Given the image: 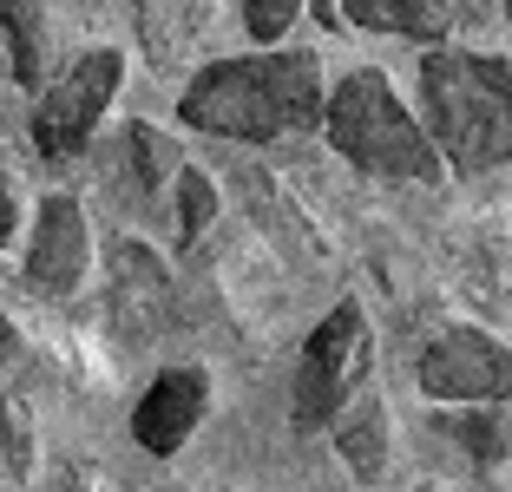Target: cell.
Wrapping results in <instances>:
<instances>
[{"label": "cell", "instance_id": "obj_13", "mask_svg": "<svg viewBox=\"0 0 512 492\" xmlns=\"http://www.w3.org/2000/svg\"><path fill=\"white\" fill-rule=\"evenodd\" d=\"M335 420H342V427H335V440H342V460L355 466V473L362 479H375L381 473V453H388V433H381V407L375 401H362V407H335Z\"/></svg>", "mask_w": 512, "mask_h": 492}, {"label": "cell", "instance_id": "obj_11", "mask_svg": "<svg viewBox=\"0 0 512 492\" xmlns=\"http://www.w3.org/2000/svg\"><path fill=\"white\" fill-rule=\"evenodd\" d=\"M342 20L375 33H407V40H440L453 27V0H335Z\"/></svg>", "mask_w": 512, "mask_h": 492}, {"label": "cell", "instance_id": "obj_17", "mask_svg": "<svg viewBox=\"0 0 512 492\" xmlns=\"http://www.w3.org/2000/svg\"><path fill=\"white\" fill-rule=\"evenodd\" d=\"M447 427L473 447V460H480V466H493L499 447H506V420H499V414H467V420H447Z\"/></svg>", "mask_w": 512, "mask_h": 492}, {"label": "cell", "instance_id": "obj_18", "mask_svg": "<svg viewBox=\"0 0 512 492\" xmlns=\"http://www.w3.org/2000/svg\"><path fill=\"white\" fill-rule=\"evenodd\" d=\"M506 14H512V0H506Z\"/></svg>", "mask_w": 512, "mask_h": 492}, {"label": "cell", "instance_id": "obj_10", "mask_svg": "<svg viewBox=\"0 0 512 492\" xmlns=\"http://www.w3.org/2000/svg\"><path fill=\"white\" fill-rule=\"evenodd\" d=\"M132 20H138V40H145L151 66H178L184 46L211 20V0H132Z\"/></svg>", "mask_w": 512, "mask_h": 492}, {"label": "cell", "instance_id": "obj_2", "mask_svg": "<svg viewBox=\"0 0 512 492\" xmlns=\"http://www.w3.org/2000/svg\"><path fill=\"white\" fill-rule=\"evenodd\" d=\"M421 99L434 125V151L460 171L512 158V66L486 53H427Z\"/></svg>", "mask_w": 512, "mask_h": 492}, {"label": "cell", "instance_id": "obj_14", "mask_svg": "<svg viewBox=\"0 0 512 492\" xmlns=\"http://www.w3.org/2000/svg\"><path fill=\"white\" fill-rule=\"evenodd\" d=\"M217 217V184L211 178H197V171H178V243L191 250L197 230H211Z\"/></svg>", "mask_w": 512, "mask_h": 492}, {"label": "cell", "instance_id": "obj_6", "mask_svg": "<svg viewBox=\"0 0 512 492\" xmlns=\"http://www.w3.org/2000/svg\"><path fill=\"white\" fill-rule=\"evenodd\" d=\"M421 388L434 401H506L512 394V348L486 342L480 328H453L421 355Z\"/></svg>", "mask_w": 512, "mask_h": 492}, {"label": "cell", "instance_id": "obj_3", "mask_svg": "<svg viewBox=\"0 0 512 492\" xmlns=\"http://www.w3.org/2000/svg\"><path fill=\"white\" fill-rule=\"evenodd\" d=\"M322 125H329L335 151L355 158L362 171H381V178H440V151L421 125L407 119V105L394 99V86L381 73H348L342 86L322 99Z\"/></svg>", "mask_w": 512, "mask_h": 492}, {"label": "cell", "instance_id": "obj_9", "mask_svg": "<svg viewBox=\"0 0 512 492\" xmlns=\"http://www.w3.org/2000/svg\"><path fill=\"white\" fill-rule=\"evenodd\" d=\"M171 315V276L138 243H112V322L125 335H158Z\"/></svg>", "mask_w": 512, "mask_h": 492}, {"label": "cell", "instance_id": "obj_16", "mask_svg": "<svg viewBox=\"0 0 512 492\" xmlns=\"http://www.w3.org/2000/svg\"><path fill=\"white\" fill-rule=\"evenodd\" d=\"M237 14L256 40H283V27L302 14V0H237Z\"/></svg>", "mask_w": 512, "mask_h": 492}, {"label": "cell", "instance_id": "obj_12", "mask_svg": "<svg viewBox=\"0 0 512 492\" xmlns=\"http://www.w3.org/2000/svg\"><path fill=\"white\" fill-rule=\"evenodd\" d=\"M0 40H7V60H14L20 86H40V60H46L40 0H0Z\"/></svg>", "mask_w": 512, "mask_h": 492}, {"label": "cell", "instance_id": "obj_1", "mask_svg": "<svg viewBox=\"0 0 512 492\" xmlns=\"http://www.w3.org/2000/svg\"><path fill=\"white\" fill-rule=\"evenodd\" d=\"M184 125L217 138H283L322 125V73L316 53H250V60H217L184 86L178 99Z\"/></svg>", "mask_w": 512, "mask_h": 492}, {"label": "cell", "instance_id": "obj_7", "mask_svg": "<svg viewBox=\"0 0 512 492\" xmlns=\"http://www.w3.org/2000/svg\"><path fill=\"white\" fill-rule=\"evenodd\" d=\"M204 407H211V374L204 368H165L132 407V440L145 453H178L197 433Z\"/></svg>", "mask_w": 512, "mask_h": 492}, {"label": "cell", "instance_id": "obj_15", "mask_svg": "<svg viewBox=\"0 0 512 492\" xmlns=\"http://www.w3.org/2000/svg\"><path fill=\"white\" fill-rule=\"evenodd\" d=\"M119 158H125V171H132V191L138 197H151V184H158V171H165V138L158 132H145V125H132L125 132V145H119Z\"/></svg>", "mask_w": 512, "mask_h": 492}, {"label": "cell", "instance_id": "obj_4", "mask_svg": "<svg viewBox=\"0 0 512 492\" xmlns=\"http://www.w3.org/2000/svg\"><path fill=\"white\" fill-rule=\"evenodd\" d=\"M368 368V315L362 302H335L322 315V328L302 342V361H296V394H289V414H296L302 433H316L335 420V407L355 394Z\"/></svg>", "mask_w": 512, "mask_h": 492}, {"label": "cell", "instance_id": "obj_8", "mask_svg": "<svg viewBox=\"0 0 512 492\" xmlns=\"http://www.w3.org/2000/svg\"><path fill=\"white\" fill-rule=\"evenodd\" d=\"M86 276V210L73 197H46L33 217V243H27V289L40 296H73Z\"/></svg>", "mask_w": 512, "mask_h": 492}, {"label": "cell", "instance_id": "obj_5", "mask_svg": "<svg viewBox=\"0 0 512 492\" xmlns=\"http://www.w3.org/2000/svg\"><path fill=\"white\" fill-rule=\"evenodd\" d=\"M119 73H125L119 53H112V46H92L86 60L33 105V145H40L46 164H66L92 145V125L106 119L112 92H119Z\"/></svg>", "mask_w": 512, "mask_h": 492}]
</instances>
